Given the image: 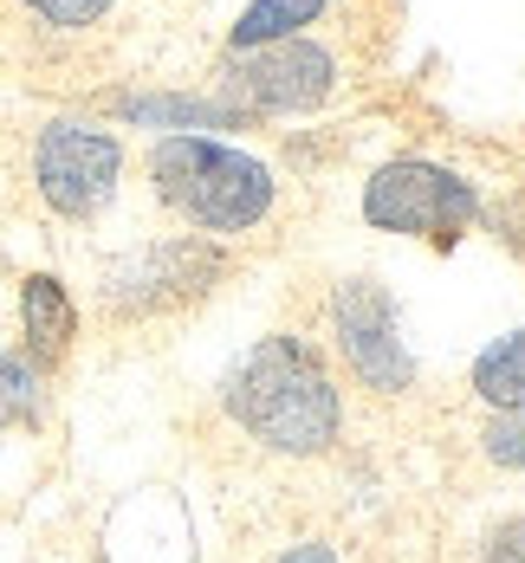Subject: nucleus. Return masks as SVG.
Wrapping results in <instances>:
<instances>
[{"mask_svg": "<svg viewBox=\"0 0 525 563\" xmlns=\"http://www.w3.org/2000/svg\"><path fill=\"white\" fill-rule=\"evenodd\" d=\"M215 408L233 434L266 460H325L344 441V383L331 356L298 331L247 343L215 383Z\"/></svg>", "mask_w": 525, "mask_h": 563, "instance_id": "nucleus-1", "label": "nucleus"}, {"mask_svg": "<svg viewBox=\"0 0 525 563\" xmlns=\"http://www.w3.org/2000/svg\"><path fill=\"white\" fill-rule=\"evenodd\" d=\"M143 175H150L156 208L182 233H201V240H221V246L240 240V233H260L280 208L273 169L253 150H240L228 136H201V130L156 136Z\"/></svg>", "mask_w": 525, "mask_h": 563, "instance_id": "nucleus-2", "label": "nucleus"}, {"mask_svg": "<svg viewBox=\"0 0 525 563\" xmlns=\"http://www.w3.org/2000/svg\"><path fill=\"white\" fill-rule=\"evenodd\" d=\"M233 279V253L201 233H156L143 246H123L91 279V311L111 331H150L201 311Z\"/></svg>", "mask_w": 525, "mask_h": 563, "instance_id": "nucleus-3", "label": "nucleus"}, {"mask_svg": "<svg viewBox=\"0 0 525 563\" xmlns=\"http://www.w3.org/2000/svg\"><path fill=\"white\" fill-rule=\"evenodd\" d=\"M357 214L370 233H396V240H422L435 253H455L486 221V201H480V181H467L461 169H448L435 156H396V163L370 169Z\"/></svg>", "mask_w": 525, "mask_h": 563, "instance_id": "nucleus-4", "label": "nucleus"}, {"mask_svg": "<svg viewBox=\"0 0 525 563\" xmlns=\"http://www.w3.org/2000/svg\"><path fill=\"white\" fill-rule=\"evenodd\" d=\"M123 169H130V150L105 117H46L33 130V150H26L33 195L65 227L98 221L123 188Z\"/></svg>", "mask_w": 525, "mask_h": 563, "instance_id": "nucleus-5", "label": "nucleus"}, {"mask_svg": "<svg viewBox=\"0 0 525 563\" xmlns=\"http://www.w3.org/2000/svg\"><path fill=\"white\" fill-rule=\"evenodd\" d=\"M240 123H266V117H311L344 91V58L325 40L298 33V40H273V46H247V53H221L215 85H208Z\"/></svg>", "mask_w": 525, "mask_h": 563, "instance_id": "nucleus-6", "label": "nucleus"}, {"mask_svg": "<svg viewBox=\"0 0 525 563\" xmlns=\"http://www.w3.org/2000/svg\"><path fill=\"white\" fill-rule=\"evenodd\" d=\"M331 350L344 363V376L357 389H370L376 401H408L422 369H415V350L403 343V318H396V298L390 285L370 279V273H350L331 285Z\"/></svg>", "mask_w": 525, "mask_h": 563, "instance_id": "nucleus-7", "label": "nucleus"}, {"mask_svg": "<svg viewBox=\"0 0 525 563\" xmlns=\"http://www.w3.org/2000/svg\"><path fill=\"white\" fill-rule=\"evenodd\" d=\"M13 311H20V350L53 376L58 363L78 350V331H85V311H78L72 285L58 273H26L13 285Z\"/></svg>", "mask_w": 525, "mask_h": 563, "instance_id": "nucleus-8", "label": "nucleus"}, {"mask_svg": "<svg viewBox=\"0 0 525 563\" xmlns=\"http://www.w3.org/2000/svg\"><path fill=\"white\" fill-rule=\"evenodd\" d=\"M105 111L117 123H136V130H163V136H182V130H240V117L215 98V91H117Z\"/></svg>", "mask_w": 525, "mask_h": 563, "instance_id": "nucleus-9", "label": "nucleus"}, {"mask_svg": "<svg viewBox=\"0 0 525 563\" xmlns=\"http://www.w3.org/2000/svg\"><path fill=\"white\" fill-rule=\"evenodd\" d=\"M46 408H53V376L26 350H0V441L46 428Z\"/></svg>", "mask_w": 525, "mask_h": 563, "instance_id": "nucleus-10", "label": "nucleus"}, {"mask_svg": "<svg viewBox=\"0 0 525 563\" xmlns=\"http://www.w3.org/2000/svg\"><path fill=\"white\" fill-rule=\"evenodd\" d=\"M331 13V0H247L240 20L228 26V53L247 46H273V40H298Z\"/></svg>", "mask_w": 525, "mask_h": 563, "instance_id": "nucleus-11", "label": "nucleus"}, {"mask_svg": "<svg viewBox=\"0 0 525 563\" xmlns=\"http://www.w3.org/2000/svg\"><path fill=\"white\" fill-rule=\"evenodd\" d=\"M467 389H473L480 408H525V324L506 331V338H493L473 356Z\"/></svg>", "mask_w": 525, "mask_h": 563, "instance_id": "nucleus-12", "label": "nucleus"}, {"mask_svg": "<svg viewBox=\"0 0 525 563\" xmlns=\"http://www.w3.org/2000/svg\"><path fill=\"white\" fill-rule=\"evenodd\" d=\"M473 448L493 473H525V408H486Z\"/></svg>", "mask_w": 525, "mask_h": 563, "instance_id": "nucleus-13", "label": "nucleus"}, {"mask_svg": "<svg viewBox=\"0 0 525 563\" xmlns=\"http://www.w3.org/2000/svg\"><path fill=\"white\" fill-rule=\"evenodd\" d=\"M33 20H46L58 33H85V26H98L105 13H111L117 0H20Z\"/></svg>", "mask_w": 525, "mask_h": 563, "instance_id": "nucleus-14", "label": "nucleus"}, {"mask_svg": "<svg viewBox=\"0 0 525 563\" xmlns=\"http://www.w3.org/2000/svg\"><path fill=\"white\" fill-rule=\"evenodd\" d=\"M273 563H344V551H338L331 538H292Z\"/></svg>", "mask_w": 525, "mask_h": 563, "instance_id": "nucleus-15", "label": "nucleus"}, {"mask_svg": "<svg viewBox=\"0 0 525 563\" xmlns=\"http://www.w3.org/2000/svg\"><path fill=\"white\" fill-rule=\"evenodd\" d=\"M480 563H525V558H519V544H513V531H500V538L480 551Z\"/></svg>", "mask_w": 525, "mask_h": 563, "instance_id": "nucleus-16", "label": "nucleus"}, {"mask_svg": "<svg viewBox=\"0 0 525 563\" xmlns=\"http://www.w3.org/2000/svg\"><path fill=\"white\" fill-rule=\"evenodd\" d=\"M506 531H513V544H519V558H525V518L519 525H506Z\"/></svg>", "mask_w": 525, "mask_h": 563, "instance_id": "nucleus-17", "label": "nucleus"}]
</instances>
